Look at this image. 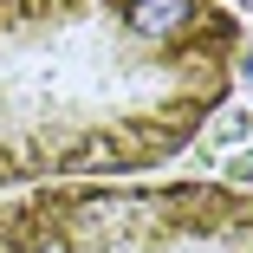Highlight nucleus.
I'll return each mask as SVG.
<instances>
[{
    "mask_svg": "<svg viewBox=\"0 0 253 253\" xmlns=\"http://www.w3.org/2000/svg\"><path fill=\"white\" fill-rule=\"evenodd\" d=\"M234 45L214 0H0V182L175 156Z\"/></svg>",
    "mask_w": 253,
    "mask_h": 253,
    "instance_id": "1",
    "label": "nucleus"
}]
</instances>
